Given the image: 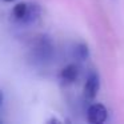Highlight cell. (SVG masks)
Wrapping results in <instances>:
<instances>
[{
    "instance_id": "obj_1",
    "label": "cell",
    "mask_w": 124,
    "mask_h": 124,
    "mask_svg": "<svg viewBox=\"0 0 124 124\" xmlns=\"http://www.w3.org/2000/svg\"><path fill=\"white\" fill-rule=\"evenodd\" d=\"M41 16V8L36 3H17L12 8V17L19 24L30 25L35 24Z\"/></svg>"
},
{
    "instance_id": "obj_2",
    "label": "cell",
    "mask_w": 124,
    "mask_h": 124,
    "mask_svg": "<svg viewBox=\"0 0 124 124\" xmlns=\"http://www.w3.org/2000/svg\"><path fill=\"white\" fill-rule=\"evenodd\" d=\"M33 54H35L38 62H49L52 59V55H54V46H52V41L49 40V38L40 36L33 47Z\"/></svg>"
},
{
    "instance_id": "obj_3",
    "label": "cell",
    "mask_w": 124,
    "mask_h": 124,
    "mask_svg": "<svg viewBox=\"0 0 124 124\" xmlns=\"http://www.w3.org/2000/svg\"><path fill=\"white\" fill-rule=\"evenodd\" d=\"M108 119V109L101 103H92L87 108V121L89 124H103Z\"/></svg>"
},
{
    "instance_id": "obj_4",
    "label": "cell",
    "mask_w": 124,
    "mask_h": 124,
    "mask_svg": "<svg viewBox=\"0 0 124 124\" xmlns=\"http://www.w3.org/2000/svg\"><path fill=\"white\" fill-rule=\"evenodd\" d=\"M100 89V78L97 75V72L95 71H91L87 76V80L85 84H84V88H83V95H84V99L87 101H92V100L96 97L97 92Z\"/></svg>"
},
{
    "instance_id": "obj_5",
    "label": "cell",
    "mask_w": 124,
    "mask_h": 124,
    "mask_svg": "<svg viewBox=\"0 0 124 124\" xmlns=\"http://www.w3.org/2000/svg\"><path fill=\"white\" fill-rule=\"evenodd\" d=\"M79 73H80V70H79V65L75 64V63H71V64H67L59 73V79L63 84H72L78 80Z\"/></svg>"
},
{
    "instance_id": "obj_6",
    "label": "cell",
    "mask_w": 124,
    "mask_h": 124,
    "mask_svg": "<svg viewBox=\"0 0 124 124\" xmlns=\"http://www.w3.org/2000/svg\"><path fill=\"white\" fill-rule=\"evenodd\" d=\"M72 54L78 62H84V60L88 59L89 56V49L87 47V44L84 43H76L72 48Z\"/></svg>"
},
{
    "instance_id": "obj_7",
    "label": "cell",
    "mask_w": 124,
    "mask_h": 124,
    "mask_svg": "<svg viewBox=\"0 0 124 124\" xmlns=\"http://www.w3.org/2000/svg\"><path fill=\"white\" fill-rule=\"evenodd\" d=\"M3 101H4V95H3V91H0V108L3 105Z\"/></svg>"
},
{
    "instance_id": "obj_8",
    "label": "cell",
    "mask_w": 124,
    "mask_h": 124,
    "mask_svg": "<svg viewBox=\"0 0 124 124\" xmlns=\"http://www.w3.org/2000/svg\"><path fill=\"white\" fill-rule=\"evenodd\" d=\"M6 1H12V0H6Z\"/></svg>"
},
{
    "instance_id": "obj_9",
    "label": "cell",
    "mask_w": 124,
    "mask_h": 124,
    "mask_svg": "<svg viewBox=\"0 0 124 124\" xmlns=\"http://www.w3.org/2000/svg\"><path fill=\"white\" fill-rule=\"evenodd\" d=\"M0 123H1V121H0Z\"/></svg>"
}]
</instances>
